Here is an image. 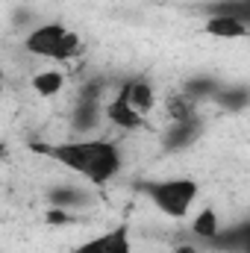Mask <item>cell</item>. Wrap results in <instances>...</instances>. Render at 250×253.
I'll list each match as a JSON object with an SVG mask.
<instances>
[{"label":"cell","instance_id":"cell-14","mask_svg":"<svg viewBox=\"0 0 250 253\" xmlns=\"http://www.w3.org/2000/svg\"><path fill=\"white\" fill-rule=\"evenodd\" d=\"M218 91V83L215 80H191L186 85V97L188 100H197V97H215Z\"/></svg>","mask_w":250,"mask_h":253},{"label":"cell","instance_id":"cell-11","mask_svg":"<svg viewBox=\"0 0 250 253\" xmlns=\"http://www.w3.org/2000/svg\"><path fill=\"white\" fill-rule=\"evenodd\" d=\"M103 118H109L115 126H124V129H135V126H141V121H144V118H138V115L126 106L118 94H115V100L103 109Z\"/></svg>","mask_w":250,"mask_h":253},{"label":"cell","instance_id":"cell-12","mask_svg":"<svg viewBox=\"0 0 250 253\" xmlns=\"http://www.w3.org/2000/svg\"><path fill=\"white\" fill-rule=\"evenodd\" d=\"M65 88V74L62 71H39L33 77V91L39 97H56Z\"/></svg>","mask_w":250,"mask_h":253},{"label":"cell","instance_id":"cell-5","mask_svg":"<svg viewBox=\"0 0 250 253\" xmlns=\"http://www.w3.org/2000/svg\"><path fill=\"white\" fill-rule=\"evenodd\" d=\"M118 97L124 100L138 118H147V112L156 106V94H153V88H150L147 80H126L124 85H121V91H118Z\"/></svg>","mask_w":250,"mask_h":253},{"label":"cell","instance_id":"cell-16","mask_svg":"<svg viewBox=\"0 0 250 253\" xmlns=\"http://www.w3.org/2000/svg\"><path fill=\"white\" fill-rule=\"evenodd\" d=\"M177 253H197V251H194V248H188V245H180V248H177Z\"/></svg>","mask_w":250,"mask_h":253},{"label":"cell","instance_id":"cell-17","mask_svg":"<svg viewBox=\"0 0 250 253\" xmlns=\"http://www.w3.org/2000/svg\"><path fill=\"white\" fill-rule=\"evenodd\" d=\"M0 83H3V68H0Z\"/></svg>","mask_w":250,"mask_h":253},{"label":"cell","instance_id":"cell-6","mask_svg":"<svg viewBox=\"0 0 250 253\" xmlns=\"http://www.w3.org/2000/svg\"><path fill=\"white\" fill-rule=\"evenodd\" d=\"M203 33L212 39H245L248 36V21L239 15H212L203 24Z\"/></svg>","mask_w":250,"mask_h":253},{"label":"cell","instance_id":"cell-7","mask_svg":"<svg viewBox=\"0 0 250 253\" xmlns=\"http://www.w3.org/2000/svg\"><path fill=\"white\" fill-rule=\"evenodd\" d=\"M203 132V126L197 124V118H186V121H174L168 126V132L162 135V144L165 150H183L188 144L197 141V135Z\"/></svg>","mask_w":250,"mask_h":253},{"label":"cell","instance_id":"cell-9","mask_svg":"<svg viewBox=\"0 0 250 253\" xmlns=\"http://www.w3.org/2000/svg\"><path fill=\"white\" fill-rule=\"evenodd\" d=\"M191 233H194V236H200V239H206V242H215V239L221 236V221H218V212H215L212 206L200 209V212L194 215V221H191Z\"/></svg>","mask_w":250,"mask_h":253},{"label":"cell","instance_id":"cell-3","mask_svg":"<svg viewBox=\"0 0 250 253\" xmlns=\"http://www.w3.org/2000/svg\"><path fill=\"white\" fill-rule=\"evenodd\" d=\"M24 47L33 53V56H44V59H71L77 56L80 50V36L71 33L62 24H39L27 33L24 39Z\"/></svg>","mask_w":250,"mask_h":253},{"label":"cell","instance_id":"cell-10","mask_svg":"<svg viewBox=\"0 0 250 253\" xmlns=\"http://www.w3.org/2000/svg\"><path fill=\"white\" fill-rule=\"evenodd\" d=\"M47 200L56 209H80L88 203V194L83 189H74V186H56V189L47 191Z\"/></svg>","mask_w":250,"mask_h":253},{"label":"cell","instance_id":"cell-15","mask_svg":"<svg viewBox=\"0 0 250 253\" xmlns=\"http://www.w3.org/2000/svg\"><path fill=\"white\" fill-rule=\"evenodd\" d=\"M44 218H47V224H53V227H65V224H71V212H68V209H56V206H50Z\"/></svg>","mask_w":250,"mask_h":253},{"label":"cell","instance_id":"cell-1","mask_svg":"<svg viewBox=\"0 0 250 253\" xmlns=\"http://www.w3.org/2000/svg\"><path fill=\"white\" fill-rule=\"evenodd\" d=\"M39 153H47L59 165L83 174L91 186H106L121 171V150L115 141L103 138H77L62 144H36Z\"/></svg>","mask_w":250,"mask_h":253},{"label":"cell","instance_id":"cell-13","mask_svg":"<svg viewBox=\"0 0 250 253\" xmlns=\"http://www.w3.org/2000/svg\"><path fill=\"white\" fill-rule=\"evenodd\" d=\"M215 100L227 109H245L248 106V88H230V91H215Z\"/></svg>","mask_w":250,"mask_h":253},{"label":"cell","instance_id":"cell-8","mask_svg":"<svg viewBox=\"0 0 250 253\" xmlns=\"http://www.w3.org/2000/svg\"><path fill=\"white\" fill-rule=\"evenodd\" d=\"M103 121V106L88 94V97H83L80 103H77V109H74V115H71V126L77 129V132H91V129H97Z\"/></svg>","mask_w":250,"mask_h":253},{"label":"cell","instance_id":"cell-4","mask_svg":"<svg viewBox=\"0 0 250 253\" xmlns=\"http://www.w3.org/2000/svg\"><path fill=\"white\" fill-rule=\"evenodd\" d=\"M71 253H132V236H129V224H118L83 245H77Z\"/></svg>","mask_w":250,"mask_h":253},{"label":"cell","instance_id":"cell-2","mask_svg":"<svg viewBox=\"0 0 250 253\" xmlns=\"http://www.w3.org/2000/svg\"><path fill=\"white\" fill-rule=\"evenodd\" d=\"M141 189L147 191V197H150V203L162 212V215H168V218H186L188 212H191V206H194V200H197V183L194 180H188V177H174V180H159V183H144Z\"/></svg>","mask_w":250,"mask_h":253}]
</instances>
